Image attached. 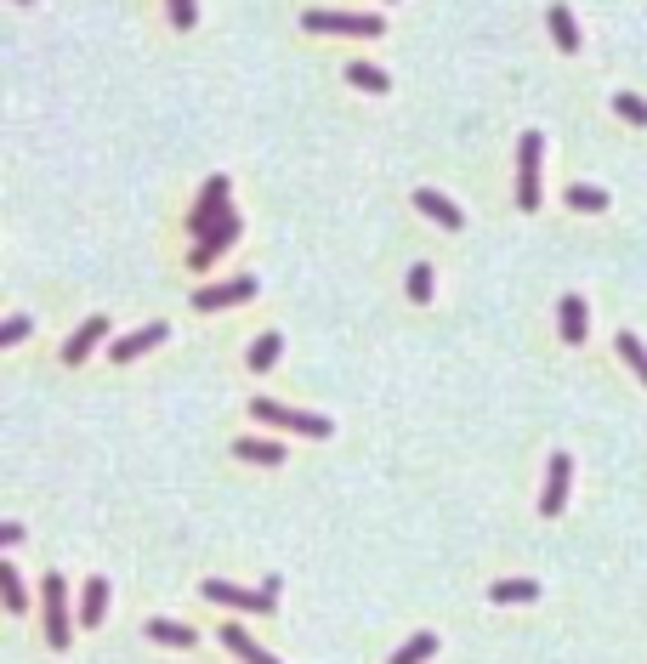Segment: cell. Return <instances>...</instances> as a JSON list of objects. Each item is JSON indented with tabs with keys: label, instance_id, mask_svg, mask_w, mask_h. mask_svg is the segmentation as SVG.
Returning <instances> with one entry per match:
<instances>
[{
	"label": "cell",
	"instance_id": "1",
	"mask_svg": "<svg viewBox=\"0 0 647 664\" xmlns=\"http://www.w3.org/2000/svg\"><path fill=\"white\" fill-rule=\"evenodd\" d=\"M250 415L267 420V426H284V432H301V437H330L335 432L324 415H307V409H290V403H273V398H250Z\"/></svg>",
	"mask_w": 647,
	"mask_h": 664
},
{
	"label": "cell",
	"instance_id": "2",
	"mask_svg": "<svg viewBox=\"0 0 647 664\" xmlns=\"http://www.w3.org/2000/svg\"><path fill=\"white\" fill-rule=\"evenodd\" d=\"M205 602L245 608V613H273V602H279V574H267L262 591H239V585H228V579H205Z\"/></svg>",
	"mask_w": 647,
	"mask_h": 664
},
{
	"label": "cell",
	"instance_id": "3",
	"mask_svg": "<svg viewBox=\"0 0 647 664\" xmlns=\"http://www.w3.org/2000/svg\"><path fill=\"white\" fill-rule=\"evenodd\" d=\"M540 159H545V137L523 131V142H517V210H540Z\"/></svg>",
	"mask_w": 647,
	"mask_h": 664
},
{
	"label": "cell",
	"instance_id": "4",
	"mask_svg": "<svg viewBox=\"0 0 647 664\" xmlns=\"http://www.w3.org/2000/svg\"><path fill=\"white\" fill-rule=\"evenodd\" d=\"M301 29H313V35H352V40H375L386 35V18H375V12H307L301 18Z\"/></svg>",
	"mask_w": 647,
	"mask_h": 664
},
{
	"label": "cell",
	"instance_id": "5",
	"mask_svg": "<svg viewBox=\"0 0 647 664\" xmlns=\"http://www.w3.org/2000/svg\"><path fill=\"white\" fill-rule=\"evenodd\" d=\"M228 176H210L205 188H199V199H193V210H188V233H193V245H199V239H205L210 228H216V222H222V216H228Z\"/></svg>",
	"mask_w": 647,
	"mask_h": 664
},
{
	"label": "cell",
	"instance_id": "6",
	"mask_svg": "<svg viewBox=\"0 0 647 664\" xmlns=\"http://www.w3.org/2000/svg\"><path fill=\"white\" fill-rule=\"evenodd\" d=\"M46 642L69 647V585H63V574H46Z\"/></svg>",
	"mask_w": 647,
	"mask_h": 664
},
{
	"label": "cell",
	"instance_id": "7",
	"mask_svg": "<svg viewBox=\"0 0 647 664\" xmlns=\"http://www.w3.org/2000/svg\"><path fill=\"white\" fill-rule=\"evenodd\" d=\"M250 296H256V279L239 273V279H228V284H205V290H193V307H199V313H216V307H239V301H250Z\"/></svg>",
	"mask_w": 647,
	"mask_h": 664
},
{
	"label": "cell",
	"instance_id": "8",
	"mask_svg": "<svg viewBox=\"0 0 647 664\" xmlns=\"http://www.w3.org/2000/svg\"><path fill=\"white\" fill-rule=\"evenodd\" d=\"M233 239H239V216L228 210V216H222V222H216V228H210L205 239H199V245L188 250V267H193V273H205V267L216 262V256H222V250H228Z\"/></svg>",
	"mask_w": 647,
	"mask_h": 664
},
{
	"label": "cell",
	"instance_id": "9",
	"mask_svg": "<svg viewBox=\"0 0 647 664\" xmlns=\"http://www.w3.org/2000/svg\"><path fill=\"white\" fill-rule=\"evenodd\" d=\"M568 483H574V460H568V455H551V466H545V494H540V511H545V517H557V511L568 506Z\"/></svg>",
	"mask_w": 647,
	"mask_h": 664
},
{
	"label": "cell",
	"instance_id": "10",
	"mask_svg": "<svg viewBox=\"0 0 647 664\" xmlns=\"http://www.w3.org/2000/svg\"><path fill=\"white\" fill-rule=\"evenodd\" d=\"M415 210H426V216H432L438 228H449V233L466 228V210H460L455 199H443L438 188H415Z\"/></svg>",
	"mask_w": 647,
	"mask_h": 664
},
{
	"label": "cell",
	"instance_id": "11",
	"mask_svg": "<svg viewBox=\"0 0 647 664\" xmlns=\"http://www.w3.org/2000/svg\"><path fill=\"white\" fill-rule=\"evenodd\" d=\"M103 335H108V318L103 313H91L80 330L69 335V347H63V364H86L91 358V347H103Z\"/></svg>",
	"mask_w": 647,
	"mask_h": 664
},
{
	"label": "cell",
	"instance_id": "12",
	"mask_svg": "<svg viewBox=\"0 0 647 664\" xmlns=\"http://www.w3.org/2000/svg\"><path fill=\"white\" fill-rule=\"evenodd\" d=\"M165 324H142V330H131V335H120V341H114V347H108V358H114V364H131V358H137V352H148V347H159V341H165Z\"/></svg>",
	"mask_w": 647,
	"mask_h": 664
},
{
	"label": "cell",
	"instance_id": "13",
	"mask_svg": "<svg viewBox=\"0 0 647 664\" xmlns=\"http://www.w3.org/2000/svg\"><path fill=\"white\" fill-rule=\"evenodd\" d=\"M557 330H562V341H568V347H579V341H585V330H591V318H585V296H562Z\"/></svg>",
	"mask_w": 647,
	"mask_h": 664
},
{
	"label": "cell",
	"instance_id": "14",
	"mask_svg": "<svg viewBox=\"0 0 647 664\" xmlns=\"http://www.w3.org/2000/svg\"><path fill=\"white\" fill-rule=\"evenodd\" d=\"M233 455L250 460V466H284V443H267V437H239Z\"/></svg>",
	"mask_w": 647,
	"mask_h": 664
},
{
	"label": "cell",
	"instance_id": "15",
	"mask_svg": "<svg viewBox=\"0 0 647 664\" xmlns=\"http://www.w3.org/2000/svg\"><path fill=\"white\" fill-rule=\"evenodd\" d=\"M222 647H228V653H239L245 664H279V659H273V653H267L262 642H250V636H245L239 625H222Z\"/></svg>",
	"mask_w": 647,
	"mask_h": 664
},
{
	"label": "cell",
	"instance_id": "16",
	"mask_svg": "<svg viewBox=\"0 0 647 664\" xmlns=\"http://www.w3.org/2000/svg\"><path fill=\"white\" fill-rule=\"evenodd\" d=\"M103 613H108V579L91 574L86 579V596H80V625H103Z\"/></svg>",
	"mask_w": 647,
	"mask_h": 664
},
{
	"label": "cell",
	"instance_id": "17",
	"mask_svg": "<svg viewBox=\"0 0 647 664\" xmlns=\"http://www.w3.org/2000/svg\"><path fill=\"white\" fill-rule=\"evenodd\" d=\"M545 23H551V40H557L562 52H579V23H574V12H568V6H551V12H545Z\"/></svg>",
	"mask_w": 647,
	"mask_h": 664
},
{
	"label": "cell",
	"instance_id": "18",
	"mask_svg": "<svg viewBox=\"0 0 647 664\" xmlns=\"http://www.w3.org/2000/svg\"><path fill=\"white\" fill-rule=\"evenodd\" d=\"M432 653H438V636H432V630H420V636H409V642H403L386 664H426Z\"/></svg>",
	"mask_w": 647,
	"mask_h": 664
},
{
	"label": "cell",
	"instance_id": "19",
	"mask_svg": "<svg viewBox=\"0 0 647 664\" xmlns=\"http://www.w3.org/2000/svg\"><path fill=\"white\" fill-rule=\"evenodd\" d=\"M534 596H540L534 579H494L489 585V602H534Z\"/></svg>",
	"mask_w": 647,
	"mask_h": 664
},
{
	"label": "cell",
	"instance_id": "20",
	"mask_svg": "<svg viewBox=\"0 0 647 664\" xmlns=\"http://www.w3.org/2000/svg\"><path fill=\"white\" fill-rule=\"evenodd\" d=\"M148 636L165 647H193V625H176V619H148Z\"/></svg>",
	"mask_w": 647,
	"mask_h": 664
},
{
	"label": "cell",
	"instance_id": "21",
	"mask_svg": "<svg viewBox=\"0 0 647 664\" xmlns=\"http://www.w3.org/2000/svg\"><path fill=\"white\" fill-rule=\"evenodd\" d=\"M0 596H6V608H12V613L29 608V591H23V579H18V568H12V562H0Z\"/></svg>",
	"mask_w": 647,
	"mask_h": 664
},
{
	"label": "cell",
	"instance_id": "22",
	"mask_svg": "<svg viewBox=\"0 0 647 664\" xmlns=\"http://www.w3.org/2000/svg\"><path fill=\"white\" fill-rule=\"evenodd\" d=\"M347 80H352L358 91H386V86H392V74L375 69V63H347Z\"/></svg>",
	"mask_w": 647,
	"mask_h": 664
},
{
	"label": "cell",
	"instance_id": "23",
	"mask_svg": "<svg viewBox=\"0 0 647 664\" xmlns=\"http://www.w3.org/2000/svg\"><path fill=\"white\" fill-rule=\"evenodd\" d=\"M279 352H284L279 335H256V347H250V369H256V375H262V369H273V364H279Z\"/></svg>",
	"mask_w": 647,
	"mask_h": 664
},
{
	"label": "cell",
	"instance_id": "24",
	"mask_svg": "<svg viewBox=\"0 0 647 664\" xmlns=\"http://www.w3.org/2000/svg\"><path fill=\"white\" fill-rule=\"evenodd\" d=\"M568 205L574 210H608V193L591 188V182H574V188H568Z\"/></svg>",
	"mask_w": 647,
	"mask_h": 664
},
{
	"label": "cell",
	"instance_id": "25",
	"mask_svg": "<svg viewBox=\"0 0 647 664\" xmlns=\"http://www.w3.org/2000/svg\"><path fill=\"white\" fill-rule=\"evenodd\" d=\"M619 358H625V364L630 369H636V375H642V386H647V347H642V341H636V335H619Z\"/></svg>",
	"mask_w": 647,
	"mask_h": 664
},
{
	"label": "cell",
	"instance_id": "26",
	"mask_svg": "<svg viewBox=\"0 0 647 664\" xmlns=\"http://www.w3.org/2000/svg\"><path fill=\"white\" fill-rule=\"evenodd\" d=\"M613 114L630 120V125H647V103L636 97V91H619V97H613Z\"/></svg>",
	"mask_w": 647,
	"mask_h": 664
},
{
	"label": "cell",
	"instance_id": "27",
	"mask_svg": "<svg viewBox=\"0 0 647 664\" xmlns=\"http://www.w3.org/2000/svg\"><path fill=\"white\" fill-rule=\"evenodd\" d=\"M409 301H420V307L432 301V267H426V262L409 267Z\"/></svg>",
	"mask_w": 647,
	"mask_h": 664
},
{
	"label": "cell",
	"instance_id": "28",
	"mask_svg": "<svg viewBox=\"0 0 647 664\" xmlns=\"http://www.w3.org/2000/svg\"><path fill=\"white\" fill-rule=\"evenodd\" d=\"M29 330H35V324H29V318H6V324H0V347H18V341H23V335H29Z\"/></svg>",
	"mask_w": 647,
	"mask_h": 664
},
{
	"label": "cell",
	"instance_id": "29",
	"mask_svg": "<svg viewBox=\"0 0 647 664\" xmlns=\"http://www.w3.org/2000/svg\"><path fill=\"white\" fill-rule=\"evenodd\" d=\"M165 6H171V23H176V29H193V23H199L193 0H165Z\"/></svg>",
	"mask_w": 647,
	"mask_h": 664
},
{
	"label": "cell",
	"instance_id": "30",
	"mask_svg": "<svg viewBox=\"0 0 647 664\" xmlns=\"http://www.w3.org/2000/svg\"><path fill=\"white\" fill-rule=\"evenodd\" d=\"M23 6H29V0H23Z\"/></svg>",
	"mask_w": 647,
	"mask_h": 664
}]
</instances>
